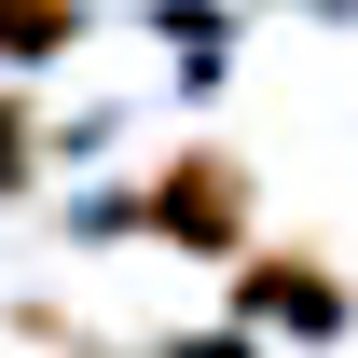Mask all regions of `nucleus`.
<instances>
[{
  "instance_id": "nucleus-4",
  "label": "nucleus",
  "mask_w": 358,
  "mask_h": 358,
  "mask_svg": "<svg viewBox=\"0 0 358 358\" xmlns=\"http://www.w3.org/2000/svg\"><path fill=\"white\" fill-rule=\"evenodd\" d=\"M28 179H42V110H28V96L0 83V207H14Z\"/></svg>"
},
{
  "instance_id": "nucleus-2",
  "label": "nucleus",
  "mask_w": 358,
  "mask_h": 358,
  "mask_svg": "<svg viewBox=\"0 0 358 358\" xmlns=\"http://www.w3.org/2000/svg\"><path fill=\"white\" fill-rule=\"evenodd\" d=\"M234 331H303V345H331V331H345L331 262H303V248H248V262H234Z\"/></svg>"
},
{
  "instance_id": "nucleus-5",
  "label": "nucleus",
  "mask_w": 358,
  "mask_h": 358,
  "mask_svg": "<svg viewBox=\"0 0 358 358\" xmlns=\"http://www.w3.org/2000/svg\"><path fill=\"white\" fill-rule=\"evenodd\" d=\"M166 358H248V331H193V345H166Z\"/></svg>"
},
{
  "instance_id": "nucleus-3",
  "label": "nucleus",
  "mask_w": 358,
  "mask_h": 358,
  "mask_svg": "<svg viewBox=\"0 0 358 358\" xmlns=\"http://www.w3.org/2000/svg\"><path fill=\"white\" fill-rule=\"evenodd\" d=\"M83 42V0H0V69H42Z\"/></svg>"
},
{
  "instance_id": "nucleus-1",
  "label": "nucleus",
  "mask_w": 358,
  "mask_h": 358,
  "mask_svg": "<svg viewBox=\"0 0 358 358\" xmlns=\"http://www.w3.org/2000/svg\"><path fill=\"white\" fill-rule=\"evenodd\" d=\"M138 221L166 234V248H193V262H248V166H234L221 138H193V152H166V166L138 179Z\"/></svg>"
}]
</instances>
